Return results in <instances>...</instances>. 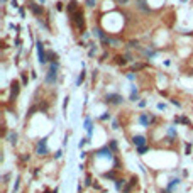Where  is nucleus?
Returning <instances> with one entry per match:
<instances>
[{
  "instance_id": "21",
  "label": "nucleus",
  "mask_w": 193,
  "mask_h": 193,
  "mask_svg": "<svg viewBox=\"0 0 193 193\" xmlns=\"http://www.w3.org/2000/svg\"><path fill=\"white\" fill-rule=\"evenodd\" d=\"M127 2V0H119V3H126Z\"/></svg>"
},
{
  "instance_id": "18",
  "label": "nucleus",
  "mask_w": 193,
  "mask_h": 193,
  "mask_svg": "<svg viewBox=\"0 0 193 193\" xmlns=\"http://www.w3.org/2000/svg\"><path fill=\"white\" fill-rule=\"evenodd\" d=\"M148 151V148H139V154H142V152Z\"/></svg>"
},
{
  "instance_id": "17",
  "label": "nucleus",
  "mask_w": 193,
  "mask_h": 193,
  "mask_svg": "<svg viewBox=\"0 0 193 193\" xmlns=\"http://www.w3.org/2000/svg\"><path fill=\"white\" fill-rule=\"evenodd\" d=\"M87 5L88 7H93L95 5V0H87Z\"/></svg>"
},
{
  "instance_id": "20",
  "label": "nucleus",
  "mask_w": 193,
  "mask_h": 193,
  "mask_svg": "<svg viewBox=\"0 0 193 193\" xmlns=\"http://www.w3.org/2000/svg\"><path fill=\"white\" fill-rule=\"evenodd\" d=\"M110 146H112V149H117V142L115 141H112V144H110Z\"/></svg>"
},
{
  "instance_id": "2",
  "label": "nucleus",
  "mask_w": 193,
  "mask_h": 193,
  "mask_svg": "<svg viewBox=\"0 0 193 193\" xmlns=\"http://www.w3.org/2000/svg\"><path fill=\"white\" fill-rule=\"evenodd\" d=\"M36 46H37V58H39V63L44 64L46 61H48V54H46V51H44V44H42L41 41H37V42H36Z\"/></svg>"
},
{
  "instance_id": "16",
  "label": "nucleus",
  "mask_w": 193,
  "mask_h": 193,
  "mask_svg": "<svg viewBox=\"0 0 193 193\" xmlns=\"http://www.w3.org/2000/svg\"><path fill=\"white\" fill-rule=\"evenodd\" d=\"M117 190H120V187H122V185H124V180H117Z\"/></svg>"
},
{
  "instance_id": "14",
  "label": "nucleus",
  "mask_w": 193,
  "mask_h": 193,
  "mask_svg": "<svg viewBox=\"0 0 193 193\" xmlns=\"http://www.w3.org/2000/svg\"><path fill=\"white\" fill-rule=\"evenodd\" d=\"M83 80H85V73L81 71V73H80V76H78V81H76V83H78V85H81V81H83Z\"/></svg>"
},
{
  "instance_id": "10",
  "label": "nucleus",
  "mask_w": 193,
  "mask_h": 193,
  "mask_svg": "<svg viewBox=\"0 0 193 193\" xmlns=\"http://www.w3.org/2000/svg\"><path fill=\"white\" fill-rule=\"evenodd\" d=\"M31 9H32V12H34L36 15H39V14L42 12V9H41V7H37L36 3H31Z\"/></svg>"
},
{
  "instance_id": "8",
  "label": "nucleus",
  "mask_w": 193,
  "mask_h": 193,
  "mask_svg": "<svg viewBox=\"0 0 193 193\" xmlns=\"http://www.w3.org/2000/svg\"><path fill=\"white\" fill-rule=\"evenodd\" d=\"M17 93H19V81H14L12 83V98L17 96Z\"/></svg>"
},
{
  "instance_id": "12",
  "label": "nucleus",
  "mask_w": 193,
  "mask_h": 193,
  "mask_svg": "<svg viewBox=\"0 0 193 193\" xmlns=\"http://www.w3.org/2000/svg\"><path fill=\"white\" fill-rule=\"evenodd\" d=\"M9 142H12V144H15V142H17V134H15V132H12V134L9 135Z\"/></svg>"
},
{
  "instance_id": "1",
  "label": "nucleus",
  "mask_w": 193,
  "mask_h": 193,
  "mask_svg": "<svg viewBox=\"0 0 193 193\" xmlns=\"http://www.w3.org/2000/svg\"><path fill=\"white\" fill-rule=\"evenodd\" d=\"M56 71H58V63H53L51 68H49V71H48V75H46V83H54L56 76H58Z\"/></svg>"
},
{
  "instance_id": "5",
  "label": "nucleus",
  "mask_w": 193,
  "mask_h": 193,
  "mask_svg": "<svg viewBox=\"0 0 193 193\" xmlns=\"http://www.w3.org/2000/svg\"><path fill=\"white\" fill-rule=\"evenodd\" d=\"M132 142H134L135 146H139V148H142V144L146 142V137L144 135H134V137H132Z\"/></svg>"
},
{
  "instance_id": "6",
  "label": "nucleus",
  "mask_w": 193,
  "mask_h": 193,
  "mask_svg": "<svg viewBox=\"0 0 193 193\" xmlns=\"http://www.w3.org/2000/svg\"><path fill=\"white\" fill-rule=\"evenodd\" d=\"M75 20H76L78 27H81V26H83V14H81V12H76V14H75Z\"/></svg>"
},
{
  "instance_id": "4",
  "label": "nucleus",
  "mask_w": 193,
  "mask_h": 193,
  "mask_svg": "<svg viewBox=\"0 0 193 193\" xmlns=\"http://www.w3.org/2000/svg\"><path fill=\"white\" fill-rule=\"evenodd\" d=\"M105 100L109 103H120V102H122V96H120L119 93H109L105 96Z\"/></svg>"
},
{
  "instance_id": "3",
  "label": "nucleus",
  "mask_w": 193,
  "mask_h": 193,
  "mask_svg": "<svg viewBox=\"0 0 193 193\" xmlns=\"http://www.w3.org/2000/svg\"><path fill=\"white\" fill-rule=\"evenodd\" d=\"M36 152H37L39 156H44V154H48V144H46V139H41V141L37 142V148H36Z\"/></svg>"
},
{
  "instance_id": "9",
  "label": "nucleus",
  "mask_w": 193,
  "mask_h": 193,
  "mask_svg": "<svg viewBox=\"0 0 193 193\" xmlns=\"http://www.w3.org/2000/svg\"><path fill=\"white\" fill-rule=\"evenodd\" d=\"M178 183H180V180H178V178H173V180H171V183H169V185H168V190H169V191H171V190H173V188H174V187H176V185H178Z\"/></svg>"
},
{
  "instance_id": "13",
  "label": "nucleus",
  "mask_w": 193,
  "mask_h": 193,
  "mask_svg": "<svg viewBox=\"0 0 193 193\" xmlns=\"http://www.w3.org/2000/svg\"><path fill=\"white\" fill-rule=\"evenodd\" d=\"M75 9H76V2L73 0V2H70V5H68V10H70V12H73Z\"/></svg>"
},
{
  "instance_id": "15",
  "label": "nucleus",
  "mask_w": 193,
  "mask_h": 193,
  "mask_svg": "<svg viewBox=\"0 0 193 193\" xmlns=\"http://www.w3.org/2000/svg\"><path fill=\"white\" fill-rule=\"evenodd\" d=\"M135 98H137V92H135V88H132V93H131V100H134V102H135Z\"/></svg>"
},
{
  "instance_id": "7",
  "label": "nucleus",
  "mask_w": 193,
  "mask_h": 193,
  "mask_svg": "<svg viewBox=\"0 0 193 193\" xmlns=\"http://www.w3.org/2000/svg\"><path fill=\"white\" fill-rule=\"evenodd\" d=\"M139 122H141L142 126H149V122H151V117H148V115H141V117H139Z\"/></svg>"
},
{
  "instance_id": "11",
  "label": "nucleus",
  "mask_w": 193,
  "mask_h": 193,
  "mask_svg": "<svg viewBox=\"0 0 193 193\" xmlns=\"http://www.w3.org/2000/svg\"><path fill=\"white\" fill-rule=\"evenodd\" d=\"M85 129L88 131V134H92V120H90V119L85 120Z\"/></svg>"
},
{
  "instance_id": "19",
  "label": "nucleus",
  "mask_w": 193,
  "mask_h": 193,
  "mask_svg": "<svg viewBox=\"0 0 193 193\" xmlns=\"http://www.w3.org/2000/svg\"><path fill=\"white\" fill-rule=\"evenodd\" d=\"M22 81H24V83H27V76H26V73H22Z\"/></svg>"
},
{
  "instance_id": "22",
  "label": "nucleus",
  "mask_w": 193,
  "mask_h": 193,
  "mask_svg": "<svg viewBox=\"0 0 193 193\" xmlns=\"http://www.w3.org/2000/svg\"><path fill=\"white\" fill-rule=\"evenodd\" d=\"M161 193H169V190H164V191H161Z\"/></svg>"
}]
</instances>
